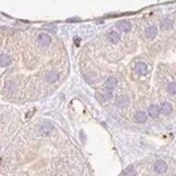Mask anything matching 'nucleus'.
Listing matches in <instances>:
<instances>
[{
  "instance_id": "6ab92c4d",
  "label": "nucleus",
  "mask_w": 176,
  "mask_h": 176,
  "mask_svg": "<svg viewBox=\"0 0 176 176\" xmlns=\"http://www.w3.org/2000/svg\"><path fill=\"white\" fill-rule=\"evenodd\" d=\"M0 162H1V160H0Z\"/></svg>"
},
{
  "instance_id": "6e6552de",
  "label": "nucleus",
  "mask_w": 176,
  "mask_h": 176,
  "mask_svg": "<svg viewBox=\"0 0 176 176\" xmlns=\"http://www.w3.org/2000/svg\"><path fill=\"white\" fill-rule=\"evenodd\" d=\"M134 69H136V72L138 73V74H140V75H143V74H145V73H146L148 66H146V64H145V63H142V62H140V63H138L136 65Z\"/></svg>"
},
{
  "instance_id": "7ed1b4c3",
  "label": "nucleus",
  "mask_w": 176,
  "mask_h": 176,
  "mask_svg": "<svg viewBox=\"0 0 176 176\" xmlns=\"http://www.w3.org/2000/svg\"><path fill=\"white\" fill-rule=\"evenodd\" d=\"M117 28L122 32H129L131 30V23L129 21L122 20V21H119L117 23Z\"/></svg>"
},
{
  "instance_id": "dca6fc26",
  "label": "nucleus",
  "mask_w": 176,
  "mask_h": 176,
  "mask_svg": "<svg viewBox=\"0 0 176 176\" xmlns=\"http://www.w3.org/2000/svg\"><path fill=\"white\" fill-rule=\"evenodd\" d=\"M124 174H126V176H136V170L132 166H129L126 170Z\"/></svg>"
},
{
  "instance_id": "f8f14e48",
  "label": "nucleus",
  "mask_w": 176,
  "mask_h": 176,
  "mask_svg": "<svg viewBox=\"0 0 176 176\" xmlns=\"http://www.w3.org/2000/svg\"><path fill=\"white\" fill-rule=\"evenodd\" d=\"M162 112L164 113V115H170V113L172 112V110H173V107H172V105L170 104V102H164V104L162 105Z\"/></svg>"
},
{
  "instance_id": "f03ea898",
  "label": "nucleus",
  "mask_w": 176,
  "mask_h": 176,
  "mask_svg": "<svg viewBox=\"0 0 176 176\" xmlns=\"http://www.w3.org/2000/svg\"><path fill=\"white\" fill-rule=\"evenodd\" d=\"M167 170V165L166 163L164 161H156L155 164H154V171L156 172L158 174H162V173H165Z\"/></svg>"
},
{
  "instance_id": "0eeeda50",
  "label": "nucleus",
  "mask_w": 176,
  "mask_h": 176,
  "mask_svg": "<svg viewBox=\"0 0 176 176\" xmlns=\"http://www.w3.org/2000/svg\"><path fill=\"white\" fill-rule=\"evenodd\" d=\"M156 34H158V29H156V27L146 28V30H145V35H146V37L153 39V37H155Z\"/></svg>"
},
{
  "instance_id": "20e7f679",
  "label": "nucleus",
  "mask_w": 176,
  "mask_h": 176,
  "mask_svg": "<svg viewBox=\"0 0 176 176\" xmlns=\"http://www.w3.org/2000/svg\"><path fill=\"white\" fill-rule=\"evenodd\" d=\"M39 42L42 46H49L51 44V37L47 34H41L39 36Z\"/></svg>"
},
{
  "instance_id": "9d476101",
  "label": "nucleus",
  "mask_w": 176,
  "mask_h": 176,
  "mask_svg": "<svg viewBox=\"0 0 176 176\" xmlns=\"http://www.w3.org/2000/svg\"><path fill=\"white\" fill-rule=\"evenodd\" d=\"M11 64V59H10L8 55H0V66L2 67H6Z\"/></svg>"
},
{
  "instance_id": "2eb2a0df",
  "label": "nucleus",
  "mask_w": 176,
  "mask_h": 176,
  "mask_svg": "<svg viewBox=\"0 0 176 176\" xmlns=\"http://www.w3.org/2000/svg\"><path fill=\"white\" fill-rule=\"evenodd\" d=\"M127 104H128V99H127L126 97H119V98H118V100H117L118 106H120V107H124Z\"/></svg>"
},
{
  "instance_id": "1a4fd4ad",
  "label": "nucleus",
  "mask_w": 176,
  "mask_h": 176,
  "mask_svg": "<svg viewBox=\"0 0 176 176\" xmlns=\"http://www.w3.org/2000/svg\"><path fill=\"white\" fill-rule=\"evenodd\" d=\"M146 113L144 111H139V112L136 113V116H134V120L136 122L138 123H143V122L146 121Z\"/></svg>"
},
{
  "instance_id": "f3484780",
  "label": "nucleus",
  "mask_w": 176,
  "mask_h": 176,
  "mask_svg": "<svg viewBox=\"0 0 176 176\" xmlns=\"http://www.w3.org/2000/svg\"><path fill=\"white\" fill-rule=\"evenodd\" d=\"M168 93L172 95H175L176 94V83H171L168 85Z\"/></svg>"
},
{
  "instance_id": "aec40b11",
  "label": "nucleus",
  "mask_w": 176,
  "mask_h": 176,
  "mask_svg": "<svg viewBox=\"0 0 176 176\" xmlns=\"http://www.w3.org/2000/svg\"><path fill=\"white\" fill-rule=\"evenodd\" d=\"M175 176H176V175H175Z\"/></svg>"
},
{
  "instance_id": "f257e3e1",
  "label": "nucleus",
  "mask_w": 176,
  "mask_h": 176,
  "mask_svg": "<svg viewBox=\"0 0 176 176\" xmlns=\"http://www.w3.org/2000/svg\"><path fill=\"white\" fill-rule=\"evenodd\" d=\"M54 130V127L52 123H49V122H44L42 123L39 129V132H40L42 136H49L52 131Z\"/></svg>"
},
{
  "instance_id": "4468645a",
  "label": "nucleus",
  "mask_w": 176,
  "mask_h": 176,
  "mask_svg": "<svg viewBox=\"0 0 176 176\" xmlns=\"http://www.w3.org/2000/svg\"><path fill=\"white\" fill-rule=\"evenodd\" d=\"M172 24H173V22H172V20H170V19H164L162 21L163 29H170L172 27Z\"/></svg>"
},
{
  "instance_id": "39448f33",
  "label": "nucleus",
  "mask_w": 176,
  "mask_h": 176,
  "mask_svg": "<svg viewBox=\"0 0 176 176\" xmlns=\"http://www.w3.org/2000/svg\"><path fill=\"white\" fill-rule=\"evenodd\" d=\"M118 85V81L116 78H113V77H109L107 81L105 83V87L106 88H108V89H111L112 90L113 88H116V86Z\"/></svg>"
},
{
  "instance_id": "a211bd4d",
  "label": "nucleus",
  "mask_w": 176,
  "mask_h": 176,
  "mask_svg": "<svg viewBox=\"0 0 176 176\" xmlns=\"http://www.w3.org/2000/svg\"><path fill=\"white\" fill-rule=\"evenodd\" d=\"M75 43L78 44V43H79V40H78V39H75Z\"/></svg>"
},
{
  "instance_id": "ddd939ff",
  "label": "nucleus",
  "mask_w": 176,
  "mask_h": 176,
  "mask_svg": "<svg viewBox=\"0 0 176 176\" xmlns=\"http://www.w3.org/2000/svg\"><path fill=\"white\" fill-rule=\"evenodd\" d=\"M57 79H59V75H57V73L50 72L47 75H46V81H49V83H55Z\"/></svg>"
},
{
  "instance_id": "9b49d317",
  "label": "nucleus",
  "mask_w": 176,
  "mask_h": 176,
  "mask_svg": "<svg viewBox=\"0 0 176 176\" xmlns=\"http://www.w3.org/2000/svg\"><path fill=\"white\" fill-rule=\"evenodd\" d=\"M108 40L110 41L111 43H117V42H119V40H120V35L118 34L117 32L111 31L108 33Z\"/></svg>"
},
{
  "instance_id": "423d86ee",
  "label": "nucleus",
  "mask_w": 176,
  "mask_h": 176,
  "mask_svg": "<svg viewBox=\"0 0 176 176\" xmlns=\"http://www.w3.org/2000/svg\"><path fill=\"white\" fill-rule=\"evenodd\" d=\"M148 112H149V115L152 118H158V115H160V108H158V106H155V105H152L148 109Z\"/></svg>"
}]
</instances>
